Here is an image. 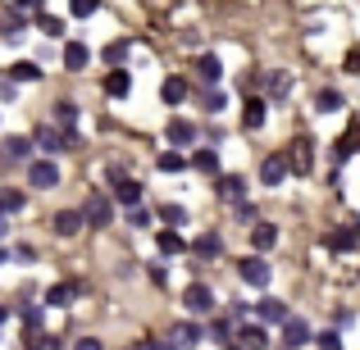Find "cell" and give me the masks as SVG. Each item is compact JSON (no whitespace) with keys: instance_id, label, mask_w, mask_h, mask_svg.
Masks as SVG:
<instances>
[{"instance_id":"obj_27","label":"cell","mask_w":360,"mask_h":350,"mask_svg":"<svg viewBox=\"0 0 360 350\" xmlns=\"http://www.w3.org/2000/svg\"><path fill=\"white\" fill-rule=\"evenodd\" d=\"M360 150V123H352V128L342 132V141H338V159H352Z\"/></svg>"},{"instance_id":"obj_15","label":"cell","mask_w":360,"mask_h":350,"mask_svg":"<svg viewBox=\"0 0 360 350\" xmlns=\"http://www.w3.org/2000/svg\"><path fill=\"white\" fill-rule=\"evenodd\" d=\"M87 64H91V51L82 41H69V46H64V69H69V73L87 69Z\"/></svg>"},{"instance_id":"obj_44","label":"cell","mask_w":360,"mask_h":350,"mask_svg":"<svg viewBox=\"0 0 360 350\" xmlns=\"http://www.w3.org/2000/svg\"><path fill=\"white\" fill-rule=\"evenodd\" d=\"M105 177H110V182H123L128 173H123V164H105Z\"/></svg>"},{"instance_id":"obj_36","label":"cell","mask_w":360,"mask_h":350,"mask_svg":"<svg viewBox=\"0 0 360 350\" xmlns=\"http://www.w3.org/2000/svg\"><path fill=\"white\" fill-rule=\"evenodd\" d=\"M128 51H132L128 41H110V46H105V64H110V69H119V64L128 60Z\"/></svg>"},{"instance_id":"obj_18","label":"cell","mask_w":360,"mask_h":350,"mask_svg":"<svg viewBox=\"0 0 360 350\" xmlns=\"http://www.w3.org/2000/svg\"><path fill=\"white\" fill-rule=\"evenodd\" d=\"M155 245H160V255H183L187 250V241L178 236V228H160L155 232Z\"/></svg>"},{"instance_id":"obj_45","label":"cell","mask_w":360,"mask_h":350,"mask_svg":"<svg viewBox=\"0 0 360 350\" xmlns=\"http://www.w3.org/2000/svg\"><path fill=\"white\" fill-rule=\"evenodd\" d=\"M73 350H105V346H101L96 337H78V346H73Z\"/></svg>"},{"instance_id":"obj_22","label":"cell","mask_w":360,"mask_h":350,"mask_svg":"<svg viewBox=\"0 0 360 350\" xmlns=\"http://www.w3.org/2000/svg\"><path fill=\"white\" fill-rule=\"evenodd\" d=\"M73 296H78V282H60V287L46 291V305H51V309H64Z\"/></svg>"},{"instance_id":"obj_23","label":"cell","mask_w":360,"mask_h":350,"mask_svg":"<svg viewBox=\"0 0 360 350\" xmlns=\"http://www.w3.org/2000/svg\"><path fill=\"white\" fill-rule=\"evenodd\" d=\"M160 100H165V105H183V100H187V82H183V78H165Z\"/></svg>"},{"instance_id":"obj_32","label":"cell","mask_w":360,"mask_h":350,"mask_svg":"<svg viewBox=\"0 0 360 350\" xmlns=\"http://www.w3.org/2000/svg\"><path fill=\"white\" fill-rule=\"evenodd\" d=\"M264 119H269V109H264V100L255 96L251 105H246V128H251V132H255V128H264Z\"/></svg>"},{"instance_id":"obj_35","label":"cell","mask_w":360,"mask_h":350,"mask_svg":"<svg viewBox=\"0 0 360 350\" xmlns=\"http://www.w3.org/2000/svg\"><path fill=\"white\" fill-rule=\"evenodd\" d=\"M55 123H60V128H78V105L60 100V105H55Z\"/></svg>"},{"instance_id":"obj_14","label":"cell","mask_w":360,"mask_h":350,"mask_svg":"<svg viewBox=\"0 0 360 350\" xmlns=\"http://www.w3.org/2000/svg\"><path fill=\"white\" fill-rule=\"evenodd\" d=\"M23 23H27V18H23V9H5V14H0V36H9V41H18V36H23Z\"/></svg>"},{"instance_id":"obj_11","label":"cell","mask_w":360,"mask_h":350,"mask_svg":"<svg viewBox=\"0 0 360 350\" xmlns=\"http://www.w3.org/2000/svg\"><path fill=\"white\" fill-rule=\"evenodd\" d=\"M219 201H229V205L246 201V177H238V173H224V177H219Z\"/></svg>"},{"instance_id":"obj_49","label":"cell","mask_w":360,"mask_h":350,"mask_svg":"<svg viewBox=\"0 0 360 350\" xmlns=\"http://www.w3.org/2000/svg\"><path fill=\"white\" fill-rule=\"evenodd\" d=\"M224 350H246V346H242V342H238V346H224Z\"/></svg>"},{"instance_id":"obj_12","label":"cell","mask_w":360,"mask_h":350,"mask_svg":"<svg viewBox=\"0 0 360 350\" xmlns=\"http://www.w3.org/2000/svg\"><path fill=\"white\" fill-rule=\"evenodd\" d=\"M128 91H132V73L123 69V64H119V69H110V78H105V96L123 100V96H128Z\"/></svg>"},{"instance_id":"obj_50","label":"cell","mask_w":360,"mask_h":350,"mask_svg":"<svg viewBox=\"0 0 360 350\" xmlns=\"http://www.w3.org/2000/svg\"><path fill=\"white\" fill-rule=\"evenodd\" d=\"M0 264H5V245H0Z\"/></svg>"},{"instance_id":"obj_42","label":"cell","mask_w":360,"mask_h":350,"mask_svg":"<svg viewBox=\"0 0 360 350\" xmlns=\"http://www.w3.org/2000/svg\"><path fill=\"white\" fill-rule=\"evenodd\" d=\"M315 342H319V350H342V337L338 332H319Z\"/></svg>"},{"instance_id":"obj_9","label":"cell","mask_w":360,"mask_h":350,"mask_svg":"<svg viewBox=\"0 0 360 350\" xmlns=\"http://www.w3.org/2000/svg\"><path fill=\"white\" fill-rule=\"evenodd\" d=\"M238 342L246 350H269V332H264V323H242L238 328Z\"/></svg>"},{"instance_id":"obj_43","label":"cell","mask_w":360,"mask_h":350,"mask_svg":"<svg viewBox=\"0 0 360 350\" xmlns=\"http://www.w3.org/2000/svg\"><path fill=\"white\" fill-rule=\"evenodd\" d=\"M233 210H238V219H246V223H255V205H251V201H238V205H233Z\"/></svg>"},{"instance_id":"obj_51","label":"cell","mask_w":360,"mask_h":350,"mask_svg":"<svg viewBox=\"0 0 360 350\" xmlns=\"http://www.w3.org/2000/svg\"><path fill=\"white\" fill-rule=\"evenodd\" d=\"M0 323H5V305H0Z\"/></svg>"},{"instance_id":"obj_40","label":"cell","mask_w":360,"mask_h":350,"mask_svg":"<svg viewBox=\"0 0 360 350\" xmlns=\"http://www.w3.org/2000/svg\"><path fill=\"white\" fill-rule=\"evenodd\" d=\"M96 9H101V0H69L73 18H87V14H96Z\"/></svg>"},{"instance_id":"obj_34","label":"cell","mask_w":360,"mask_h":350,"mask_svg":"<svg viewBox=\"0 0 360 350\" xmlns=\"http://www.w3.org/2000/svg\"><path fill=\"white\" fill-rule=\"evenodd\" d=\"M347 100H342V91H319V100H315V109L319 114H333V109H342Z\"/></svg>"},{"instance_id":"obj_37","label":"cell","mask_w":360,"mask_h":350,"mask_svg":"<svg viewBox=\"0 0 360 350\" xmlns=\"http://www.w3.org/2000/svg\"><path fill=\"white\" fill-rule=\"evenodd\" d=\"M288 91H292V78H288V73H274V78H269V96L288 100Z\"/></svg>"},{"instance_id":"obj_3","label":"cell","mask_w":360,"mask_h":350,"mask_svg":"<svg viewBox=\"0 0 360 350\" xmlns=\"http://www.w3.org/2000/svg\"><path fill=\"white\" fill-rule=\"evenodd\" d=\"M183 309L187 314H210L214 309V291L205 287V282H192V287L183 291Z\"/></svg>"},{"instance_id":"obj_38","label":"cell","mask_w":360,"mask_h":350,"mask_svg":"<svg viewBox=\"0 0 360 350\" xmlns=\"http://www.w3.org/2000/svg\"><path fill=\"white\" fill-rule=\"evenodd\" d=\"M32 23H41L46 36H64V18H55V14H37Z\"/></svg>"},{"instance_id":"obj_47","label":"cell","mask_w":360,"mask_h":350,"mask_svg":"<svg viewBox=\"0 0 360 350\" xmlns=\"http://www.w3.org/2000/svg\"><path fill=\"white\" fill-rule=\"evenodd\" d=\"M146 350H178V346H174V342H150Z\"/></svg>"},{"instance_id":"obj_7","label":"cell","mask_w":360,"mask_h":350,"mask_svg":"<svg viewBox=\"0 0 360 350\" xmlns=\"http://www.w3.org/2000/svg\"><path fill=\"white\" fill-rule=\"evenodd\" d=\"M255 318H260V323H288V305H283V300H274V296H260L255 300V309H251Z\"/></svg>"},{"instance_id":"obj_19","label":"cell","mask_w":360,"mask_h":350,"mask_svg":"<svg viewBox=\"0 0 360 350\" xmlns=\"http://www.w3.org/2000/svg\"><path fill=\"white\" fill-rule=\"evenodd\" d=\"M196 78H201L205 87H214V82L224 78V64L214 60V55H201V60H196Z\"/></svg>"},{"instance_id":"obj_2","label":"cell","mask_w":360,"mask_h":350,"mask_svg":"<svg viewBox=\"0 0 360 350\" xmlns=\"http://www.w3.org/2000/svg\"><path fill=\"white\" fill-rule=\"evenodd\" d=\"M27 187H32V191H55V187H60L55 159H32V164H27Z\"/></svg>"},{"instance_id":"obj_48","label":"cell","mask_w":360,"mask_h":350,"mask_svg":"<svg viewBox=\"0 0 360 350\" xmlns=\"http://www.w3.org/2000/svg\"><path fill=\"white\" fill-rule=\"evenodd\" d=\"M37 5H41V0H18V9H23V14H27V9H37Z\"/></svg>"},{"instance_id":"obj_31","label":"cell","mask_w":360,"mask_h":350,"mask_svg":"<svg viewBox=\"0 0 360 350\" xmlns=\"http://www.w3.org/2000/svg\"><path fill=\"white\" fill-rule=\"evenodd\" d=\"M9 78H14V82H41V69H37V64H27V60H18L14 69H9Z\"/></svg>"},{"instance_id":"obj_28","label":"cell","mask_w":360,"mask_h":350,"mask_svg":"<svg viewBox=\"0 0 360 350\" xmlns=\"http://www.w3.org/2000/svg\"><path fill=\"white\" fill-rule=\"evenodd\" d=\"M224 105H229V96H224L219 87H205V91H201V109H205V114H219Z\"/></svg>"},{"instance_id":"obj_30","label":"cell","mask_w":360,"mask_h":350,"mask_svg":"<svg viewBox=\"0 0 360 350\" xmlns=\"http://www.w3.org/2000/svg\"><path fill=\"white\" fill-rule=\"evenodd\" d=\"M160 223H165V228H183L187 210H183V205H160Z\"/></svg>"},{"instance_id":"obj_5","label":"cell","mask_w":360,"mask_h":350,"mask_svg":"<svg viewBox=\"0 0 360 350\" xmlns=\"http://www.w3.org/2000/svg\"><path fill=\"white\" fill-rule=\"evenodd\" d=\"M32 141L46 150V155H64V150H73V141H69V132H64V128H41Z\"/></svg>"},{"instance_id":"obj_13","label":"cell","mask_w":360,"mask_h":350,"mask_svg":"<svg viewBox=\"0 0 360 350\" xmlns=\"http://www.w3.org/2000/svg\"><path fill=\"white\" fill-rule=\"evenodd\" d=\"M251 245L260 255H269L274 245H278V228H274V223H255V228H251Z\"/></svg>"},{"instance_id":"obj_17","label":"cell","mask_w":360,"mask_h":350,"mask_svg":"<svg viewBox=\"0 0 360 350\" xmlns=\"http://www.w3.org/2000/svg\"><path fill=\"white\" fill-rule=\"evenodd\" d=\"M78 228H87L82 210H60V214H55V232H60V236H73Z\"/></svg>"},{"instance_id":"obj_1","label":"cell","mask_w":360,"mask_h":350,"mask_svg":"<svg viewBox=\"0 0 360 350\" xmlns=\"http://www.w3.org/2000/svg\"><path fill=\"white\" fill-rule=\"evenodd\" d=\"M238 273H242V282H246V287H255V291H264V287L274 282V269H269V260H264L260 250H255V255H246V260L238 264Z\"/></svg>"},{"instance_id":"obj_16","label":"cell","mask_w":360,"mask_h":350,"mask_svg":"<svg viewBox=\"0 0 360 350\" xmlns=\"http://www.w3.org/2000/svg\"><path fill=\"white\" fill-rule=\"evenodd\" d=\"M192 255H196V260H219V255H224V241L214 232H205V236H196V241H192Z\"/></svg>"},{"instance_id":"obj_46","label":"cell","mask_w":360,"mask_h":350,"mask_svg":"<svg viewBox=\"0 0 360 350\" xmlns=\"http://www.w3.org/2000/svg\"><path fill=\"white\" fill-rule=\"evenodd\" d=\"M0 100H14V82H5V78H0Z\"/></svg>"},{"instance_id":"obj_26","label":"cell","mask_w":360,"mask_h":350,"mask_svg":"<svg viewBox=\"0 0 360 350\" xmlns=\"http://www.w3.org/2000/svg\"><path fill=\"white\" fill-rule=\"evenodd\" d=\"M155 164H160V173H169V177H174V173H183V168H187V155L174 146V150H165V155H160Z\"/></svg>"},{"instance_id":"obj_41","label":"cell","mask_w":360,"mask_h":350,"mask_svg":"<svg viewBox=\"0 0 360 350\" xmlns=\"http://www.w3.org/2000/svg\"><path fill=\"white\" fill-rule=\"evenodd\" d=\"M128 223H132V228H146V223H150V210H141V205H132V210H128Z\"/></svg>"},{"instance_id":"obj_29","label":"cell","mask_w":360,"mask_h":350,"mask_svg":"<svg viewBox=\"0 0 360 350\" xmlns=\"http://www.w3.org/2000/svg\"><path fill=\"white\" fill-rule=\"evenodd\" d=\"M23 205H27V196L18 191V187H5V191H0V210H5V214H18Z\"/></svg>"},{"instance_id":"obj_10","label":"cell","mask_w":360,"mask_h":350,"mask_svg":"<svg viewBox=\"0 0 360 350\" xmlns=\"http://www.w3.org/2000/svg\"><path fill=\"white\" fill-rule=\"evenodd\" d=\"M165 137H169V146L187 150V146H192V141H196V128H192V123H187V119H174V123H169V128H165Z\"/></svg>"},{"instance_id":"obj_20","label":"cell","mask_w":360,"mask_h":350,"mask_svg":"<svg viewBox=\"0 0 360 350\" xmlns=\"http://www.w3.org/2000/svg\"><path fill=\"white\" fill-rule=\"evenodd\" d=\"M115 205H141V182H132V177H123V182H115Z\"/></svg>"},{"instance_id":"obj_8","label":"cell","mask_w":360,"mask_h":350,"mask_svg":"<svg viewBox=\"0 0 360 350\" xmlns=\"http://www.w3.org/2000/svg\"><path fill=\"white\" fill-rule=\"evenodd\" d=\"M288 173H292V164H288L283 155H269V159L260 164V182H264V187H283V177H288Z\"/></svg>"},{"instance_id":"obj_33","label":"cell","mask_w":360,"mask_h":350,"mask_svg":"<svg viewBox=\"0 0 360 350\" xmlns=\"http://www.w3.org/2000/svg\"><path fill=\"white\" fill-rule=\"evenodd\" d=\"M27 155H32V141L27 137H9L5 141V159H27Z\"/></svg>"},{"instance_id":"obj_24","label":"cell","mask_w":360,"mask_h":350,"mask_svg":"<svg viewBox=\"0 0 360 350\" xmlns=\"http://www.w3.org/2000/svg\"><path fill=\"white\" fill-rule=\"evenodd\" d=\"M174 346H178V350L201 346V328H196V323H178V328H174Z\"/></svg>"},{"instance_id":"obj_39","label":"cell","mask_w":360,"mask_h":350,"mask_svg":"<svg viewBox=\"0 0 360 350\" xmlns=\"http://www.w3.org/2000/svg\"><path fill=\"white\" fill-rule=\"evenodd\" d=\"M210 332H214V342H219V346H229V337L238 332V318H219V323H214Z\"/></svg>"},{"instance_id":"obj_21","label":"cell","mask_w":360,"mask_h":350,"mask_svg":"<svg viewBox=\"0 0 360 350\" xmlns=\"http://www.w3.org/2000/svg\"><path fill=\"white\" fill-rule=\"evenodd\" d=\"M356 223H347V228H338V232H328L324 241H328V250H356Z\"/></svg>"},{"instance_id":"obj_4","label":"cell","mask_w":360,"mask_h":350,"mask_svg":"<svg viewBox=\"0 0 360 350\" xmlns=\"http://www.w3.org/2000/svg\"><path fill=\"white\" fill-rule=\"evenodd\" d=\"M82 219H87V228H110V219H115V205H110L105 196H91V201L82 205Z\"/></svg>"},{"instance_id":"obj_6","label":"cell","mask_w":360,"mask_h":350,"mask_svg":"<svg viewBox=\"0 0 360 350\" xmlns=\"http://www.w3.org/2000/svg\"><path fill=\"white\" fill-rule=\"evenodd\" d=\"M310 337H315V332H310L306 318H292V314H288V323H283V350H301Z\"/></svg>"},{"instance_id":"obj_25","label":"cell","mask_w":360,"mask_h":350,"mask_svg":"<svg viewBox=\"0 0 360 350\" xmlns=\"http://www.w3.org/2000/svg\"><path fill=\"white\" fill-rule=\"evenodd\" d=\"M192 168H201V173H214L219 168V150L214 146H205V150H192V159H187Z\"/></svg>"}]
</instances>
